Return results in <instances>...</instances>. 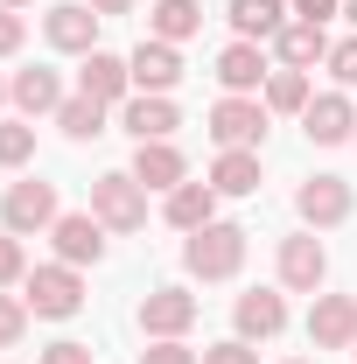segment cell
<instances>
[{
  "label": "cell",
  "mask_w": 357,
  "mask_h": 364,
  "mask_svg": "<svg viewBox=\"0 0 357 364\" xmlns=\"http://www.w3.org/2000/svg\"><path fill=\"white\" fill-rule=\"evenodd\" d=\"M36 161V127L28 119H0V168H28Z\"/></svg>",
  "instance_id": "27"
},
{
  "label": "cell",
  "mask_w": 357,
  "mask_h": 364,
  "mask_svg": "<svg viewBox=\"0 0 357 364\" xmlns=\"http://www.w3.org/2000/svg\"><path fill=\"white\" fill-rule=\"evenodd\" d=\"M294 210H302L309 231L343 225V218H351V182H343V176H309L302 189H294Z\"/></svg>",
  "instance_id": "7"
},
{
  "label": "cell",
  "mask_w": 357,
  "mask_h": 364,
  "mask_svg": "<svg viewBox=\"0 0 357 364\" xmlns=\"http://www.w3.org/2000/svg\"><path fill=\"white\" fill-rule=\"evenodd\" d=\"M343 14H351V21H357V0H343Z\"/></svg>",
  "instance_id": "37"
},
{
  "label": "cell",
  "mask_w": 357,
  "mask_h": 364,
  "mask_svg": "<svg viewBox=\"0 0 357 364\" xmlns=\"http://www.w3.org/2000/svg\"><path fill=\"white\" fill-rule=\"evenodd\" d=\"M0 105H7V77H0Z\"/></svg>",
  "instance_id": "39"
},
{
  "label": "cell",
  "mask_w": 357,
  "mask_h": 364,
  "mask_svg": "<svg viewBox=\"0 0 357 364\" xmlns=\"http://www.w3.org/2000/svg\"><path fill=\"white\" fill-rule=\"evenodd\" d=\"M56 218H63V210H56V189H49V182H36V176L7 182V196H0V225L14 231V238H28V231H49Z\"/></svg>",
  "instance_id": "3"
},
{
  "label": "cell",
  "mask_w": 357,
  "mask_h": 364,
  "mask_svg": "<svg viewBox=\"0 0 357 364\" xmlns=\"http://www.w3.org/2000/svg\"><path fill=\"white\" fill-rule=\"evenodd\" d=\"M91 218L105 231H140L147 225V189L134 176H98L91 182Z\"/></svg>",
  "instance_id": "4"
},
{
  "label": "cell",
  "mask_w": 357,
  "mask_h": 364,
  "mask_svg": "<svg viewBox=\"0 0 357 364\" xmlns=\"http://www.w3.org/2000/svg\"><path fill=\"white\" fill-rule=\"evenodd\" d=\"M140 364H203L182 336H147V350H140Z\"/></svg>",
  "instance_id": "28"
},
{
  "label": "cell",
  "mask_w": 357,
  "mask_h": 364,
  "mask_svg": "<svg viewBox=\"0 0 357 364\" xmlns=\"http://www.w3.org/2000/svg\"><path fill=\"white\" fill-rule=\"evenodd\" d=\"M56 127H63L70 140H98V134H105V105L78 91V98H63V105H56Z\"/></svg>",
  "instance_id": "25"
},
{
  "label": "cell",
  "mask_w": 357,
  "mask_h": 364,
  "mask_svg": "<svg viewBox=\"0 0 357 364\" xmlns=\"http://www.w3.org/2000/svg\"><path fill=\"white\" fill-rule=\"evenodd\" d=\"M169 225H176V231L218 225V189H211V182H182V189H169Z\"/></svg>",
  "instance_id": "21"
},
{
  "label": "cell",
  "mask_w": 357,
  "mask_h": 364,
  "mask_svg": "<svg viewBox=\"0 0 357 364\" xmlns=\"http://www.w3.org/2000/svg\"><path fill=\"white\" fill-rule=\"evenodd\" d=\"M14 280H28V252L14 231H0V287H14Z\"/></svg>",
  "instance_id": "29"
},
{
  "label": "cell",
  "mask_w": 357,
  "mask_h": 364,
  "mask_svg": "<svg viewBox=\"0 0 357 364\" xmlns=\"http://www.w3.org/2000/svg\"><path fill=\"white\" fill-rule=\"evenodd\" d=\"M322 273H329V252H322V238H315V231H294V238H280V287H294V294H315V287H322Z\"/></svg>",
  "instance_id": "9"
},
{
  "label": "cell",
  "mask_w": 357,
  "mask_h": 364,
  "mask_svg": "<svg viewBox=\"0 0 357 364\" xmlns=\"http://www.w3.org/2000/svg\"><path fill=\"white\" fill-rule=\"evenodd\" d=\"M21 301H28V316L43 322H70L78 309H85V280H78V267H36L28 280H21Z\"/></svg>",
  "instance_id": "2"
},
{
  "label": "cell",
  "mask_w": 357,
  "mask_h": 364,
  "mask_svg": "<svg viewBox=\"0 0 357 364\" xmlns=\"http://www.w3.org/2000/svg\"><path fill=\"white\" fill-rule=\"evenodd\" d=\"M147 28H154V43H189L203 28V7L196 0H154L147 7Z\"/></svg>",
  "instance_id": "24"
},
{
  "label": "cell",
  "mask_w": 357,
  "mask_h": 364,
  "mask_svg": "<svg viewBox=\"0 0 357 364\" xmlns=\"http://www.w3.org/2000/svg\"><path fill=\"white\" fill-rule=\"evenodd\" d=\"M21 36H28V28H21V14H14V7H0V56H14Z\"/></svg>",
  "instance_id": "35"
},
{
  "label": "cell",
  "mask_w": 357,
  "mask_h": 364,
  "mask_svg": "<svg viewBox=\"0 0 357 364\" xmlns=\"http://www.w3.org/2000/svg\"><path fill=\"white\" fill-rule=\"evenodd\" d=\"M231 322H238V336H245V343H267V336L287 329V301H280L273 287H252V294H238Z\"/></svg>",
  "instance_id": "16"
},
{
  "label": "cell",
  "mask_w": 357,
  "mask_h": 364,
  "mask_svg": "<svg viewBox=\"0 0 357 364\" xmlns=\"http://www.w3.org/2000/svg\"><path fill=\"white\" fill-rule=\"evenodd\" d=\"M322 63H329V77H336V85H357V36H351V43H329Z\"/></svg>",
  "instance_id": "31"
},
{
  "label": "cell",
  "mask_w": 357,
  "mask_h": 364,
  "mask_svg": "<svg viewBox=\"0 0 357 364\" xmlns=\"http://www.w3.org/2000/svg\"><path fill=\"white\" fill-rule=\"evenodd\" d=\"M211 140H218V147H260V140H267V105L224 91L218 105H211Z\"/></svg>",
  "instance_id": "5"
},
{
  "label": "cell",
  "mask_w": 357,
  "mask_h": 364,
  "mask_svg": "<svg viewBox=\"0 0 357 364\" xmlns=\"http://www.w3.org/2000/svg\"><path fill=\"white\" fill-rule=\"evenodd\" d=\"M287 14H294V21H315V28H322L329 14H343V0H294Z\"/></svg>",
  "instance_id": "34"
},
{
  "label": "cell",
  "mask_w": 357,
  "mask_h": 364,
  "mask_svg": "<svg viewBox=\"0 0 357 364\" xmlns=\"http://www.w3.org/2000/svg\"><path fill=\"white\" fill-rule=\"evenodd\" d=\"M224 14H231L238 43H260V36H280V28H287V7H280V0H231Z\"/></svg>",
  "instance_id": "23"
},
{
  "label": "cell",
  "mask_w": 357,
  "mask_h": 364,
  "mask_svg": "<svg viewBox=\"0 0 357 364\" xmlns=\"http://www.w3.org/2000/svg\"><path fill=\"white\" fill-rule=\"evenodd\" d=\"M351 350H357V343H351Z\"/></svg>",
  "instance_id": "41"
},
{
  "label": "cell",
  "mask_w": 357,
  "mask_h": 364,
  "mask_svg": "<svg viewBox=\"0 0 357 364\" xmlns=\"http://www.w3.org/2000/svg\"><path fill=\"white\" fill-rule=\"evenodd\" d=\"M127 176H134L140 189H182V182H189V161H182L176 140H140Z\"/></svg>",
  "instance_id": "13"
},
{
  "label": "cell",
  "mask_w": 357,
  "mask_h": 364,
  "mask_svg": "<svg viewBox=\"0 0 357 364\" xmlns=\"http://www.w3.org/2000/svg\"><path fill=\"white\" fill-rule=\"evenodd\" d=\"M127 70H134V91H154V98H169V91L182 85V49L147 36V43L127 56Z\"/></svg>",
  "instance_id": "11"
},
{
  "label": "cell",
  "mask_w": 357,
  "mask_h": 364,
  "mask_svg": "<svg viewBox=\"0 0 357 364\" xmlns=\"http://www.w3.org/2000/svg\"><path fill=\"white\" fill-rule=\"evenodd\" d=\"M0 7H28V0H0Z\"/></svg>",
  "instance_id": "38"
},
{
  "label": "cell",
  "mask_w": 357,
  "mask_h": 364,
  "mask_svg": "<svg viewBox=\"0 0 357 364\" xmlns=\"http://www.w3.org/2000/svg\"><path fill=\"white\" fill-rule=\"evenodd\" d=\"M273 56H280V70H309L329 56V36L315 28V21H287L280 36H273Z\"/></svg>",
  "instance_id": "20"
},
{
  "label": "cell",
  "mask_w": 357,
  "mask_h": 364,
  "mask_svg": "<svg viewBox=\"0 0 357 364\" xmlns=\"http://www.w3.org/2000/svg\"><path fill=\"white\" fill-rule=\"evenodd\" d=\"M43 364H98V358H91V343H70V336H63V343L43 350Z\"/></svg>",
  "instance_id": "33"
},
{
  "label": "cell",
  "mask_w": 357,
  "mask_h": 364,
  "mask_svg": "<svg viewBox=\"0 0 357 364\" xmlns=\"http://www.w3.org/2000/svg\"><path fill=\"white\" fill-rule=\"evenodd\" d=\"M211 189L218 196H252L260 189V147H224L218 168H211Z\"/></svg>",
  "instance_id": "22"
},
{
  "label": "cell",
  "mask_w": 357,
  "mask_h": 364,
  "mask_svg": "<svg viewBox=\"0 0 357 364\" xmlns=\"http://www.w3.org/2000/svg\"><path fill=\"white\" fill-rule=\"evenodd\" d=\"M98 7L91 0H63V7H49L43 14V36H49V49H70V56H91L98 49Z\"/></svg>",
  "instance_id": "6"
},
{
  "label": "cell",
  "mask_w": 357,
  "mask_h": 364,
  "mask_svg": "<svg viewBox=\"0 0 357 364\" xmlns=\"http://www.w3.org/2000/svg\"><path fill=\"white\" fill-rule=\"evenodd\" d=\"M21 329H28V301L21 294H0V350L21 343Z\"/></svg>",
  "instance_id": "30"
},
{
  "label": "cell",
  "mask_w": 357,
  "mask_h": 364,
  "mask_svg": "<svg viewBox=\"0 0 357 364\" xmlns=\"http://www.w3.org/2000/svg\"><path fill=\"white\" fill-rule=\"evenodd\" d=\"M302 127H309V140H315V147H336V140H357V105L343 98V91H322V98H309Z\"/></svg>",
  "instance_id": "14"
},
{
  "label": "cell",
  "mask_w": 357,
  "mask_h": 364,
  "mask_svg": "<svg viewBox=\"0 0 357 364\" xmlns=\"http://www.w3.org/2000/svg\"><path fill=\"white\" fill-rule=\"evenodd\" d=\"M287 364H302V358H287Z\"/></svg>",
  "instance_id": "40"
},
{
  "label": "cell",
  "mask_w": 357,
  "mask_h": 364,
  "mask_svg": "<svg viewBox=\"0 0 357 364\" xmlns=\"http://www.w3.org/2000/svg\"><path fill=\"white\" fill-rule=\"evenodd\" d=\"M196 322V294L189 287H154L147 301H140V329L147 336H182Z\"/></svg>",
  "instance_id": "15"
},
{
  "label": "cell",
  "mask_w": 357,
  "mask_h": 364,
  "mask_svg": "<svg viewBox=\"0 0 357 364\" xmlns=\"http://www.w3.org/2000/svg\"><path fill=\"white\" fill-rule=\"evenodd\" d=\"M78 91H85V98H98V105H127V98H134V70H127V56L91 49L85 70H78Z\"/></svg>",
  "instance_id": "12"
},
{
  "label": "cell",
  "mask_w": 357,
  "mask_h": 364,
  "mask_svg": "<svg viewBox=\"0 0 357 364\" xmlns=\"http://www.w3.org/2000/svg\"><path fill=\"white\" fill-rule=\"evenodd\" d=\"M182 267L196 273V280H231V273L245 267V225H203V231H189Z\"/></svg>",
  "instance_id": "1"
},
{
  "label": "cell",
  "mask_w": 357,
  "mask_h": 364,
  "mask_svg": "<svg viewBox=\"0 0 357 364\" xmlns=\"http://www.w3.org/2000/svg\"><path fill=\"white\" fill-rule=\"evenodd\" d=\"M49 238H56V259H63V267H98V259H105V225H98L91 210H63V218L49 225Z\"/></svg>",
  "instance_id": "8"
},
{
  "label": "cell",
  "mask_w": 357,
  "mask_h": 364,
  "mask_svg": "<svg viewBox=\"0 0 357 364\" xmlns=\"http://www.w3.org/2000/svg\"><path fill=\"white\" fill-rule=\"evenodd\" d=\"M203 364H260V350H252L245 336H224V343H211V350H203Z\"/></svg>",
  "instance_id": "32"
},
{
  "label": "cell",
  "mask_w": 357,
  "mask_h": 364,
  "mask_svg": "<svg viewBox=\"0 0 357 364\" xmlns=\"http://www.w3.org/2000/svg\"><path fill=\"white\" fill-rule=\"evenodd\" d=\"M267 77H273V70H267V56H260V43H231L218 56V85L231 91V98H252Z\"/></svg>",
  "instance_id": "18"
},
{
  "label": "cell",
  "mask_w": 357,
  "mask_h": 364,
  "mask_svg": "<svg viewBox=\"0 0 357 364\" xmlns=\"http://www.w3.org/2000/svg\"><path fill=\"white\" fill-rule=\"evenodd\" d=\"M260 105L267 112H309V70H273Z\"/></svg>",
  "instance_id": "26"
},
{
  "label": "cell",
  "mask_w": 357,
  "mask_h": 364,
  "mask_svg": "<svg viewBox=\"0 0 357 364\" xmlns=\"http://www.w3.org/2000/svg\"><path fill=\"white\" fill-rule=\"evenodd\" d=\"M98 14H134V0H91Z\"/></svg>",
  "instance_id": "36"
},
{
  "label": "cell",
  "mask_w": 357,
  "mask_h": 364,
  "mask_svg": "<svg viewBox=\"0 0 357 364\" xmlns=\"http://www.w3.org/2000/svg\"><path fill=\"white\" fill-rule=\"evenodd\" d=\"M309 343L315 350H351L357 343V294H322L309 309Z\"/></svg>",
  "instance_id": "10"
},
{
  "label": "cell",
  "mask_w": 357,
  "mask_h": 364,
  "mask_svg": "<svg viewBox=\"0 0 357 364\" xmlns=\"http://www.w3.org/2000/svg\"><path fill=\"white\" fill-rule=\"evenodd\" d=\"M119 127H127V134H134V147H140V140H169L182 119H176V105H169V98H154V91H134V98L119 105Z\"/></svg>",
  "instance_id": "17"
},
{
  "label": "cell",
  "mask_w": 357,
  "mask_h": 364,
  "mask_svg": "<svg viewBox=\"0 0 357 364\" xmlns=\"http://www.w3.org/2000/svg\"><path fill=\"white\" fill-rule=\"evenodd\" d=\"M7 98H14L28 119H36V112H49V119H56V105H63V77H56V70H43V63H36V70H14V77H7Z\"/></svg>",
  "instance_id": "19"
}]
</instances>
